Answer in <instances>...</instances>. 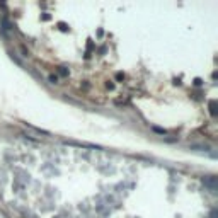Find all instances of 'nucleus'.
Returning <instances> with one entry per match:
<instances>
[{"label":"nucleus","instance_id":"f257e3e1","mask_svg":"<svg viewBox=\"0 0 218 218\" xmlns=\"http://www.w3.org/2000/svg\"><path fill=\"white\" fill-rule=\"evenodd\" d=\"M58 73L63 75V77H68V73H70V72H68L67 68H58Z\"/></svg>","mask_w":218,"mask_h":218},{"label":"nucleus","instance_id":"39448f33","mask_svg":"<svg viewBox=\"0 0 218 218\" xmlns=\"http://www.w3.org/2000/svg\"><path fill=\"white\" fill-rule=\"evenodd\" d=\"M116 78H118V80H123V78H125V75H123V73H118V75H116Z\"/></svg>","mask_w":218,"mask_h":218},{"label":"nucleus","instance_id":"7ed1b4c3","mask_svg":"<svg viewBox=\"0 0 218 218\" xmlns=\"http://www.w3.org/2000/svg\"><path fill=\"white\" fill-rule=\"evenodd\" d=\"M106 89L112 90V89H114V82H111V80H109V82H106Z\"/></svg>","mask_w":218,"mask_h":218},{"label":"nucleus","instance_id":"20e7f679","mask_svg":"<svg viewBox=\"0 0 218 218\" xmlns=\"http://www.w3.org/2000/svg\"><path fill=\"white\" fill-rule=\"evenodd\" d=\"M210 111H211V114L215 116V101H211V102H210Z\"/></svg>","mask_w":218,"mask_h":218},{"label":"nucleus","instance_id":"f03ea898","mask_svg":"<svg viewBox=\"0 0 218 218\" xmlns=\"http://www.w3.org/2000/svg\"><path fill=\"white\" fill-rule=\"evenodd\" d=\"M50 82H51V83H58V77H56V75H50Z\"/></svg>","mask_w":218,"mask_h":218}]
</instances>
